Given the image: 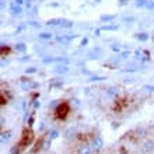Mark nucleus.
<instances>
[{
    "instance_id": "3",
    "label": "nucleus",
    "mask_w": 154,
    "mask_h": 154,
    "mask_svg": "<svg viewBox=\"0 0 154 154\" xmlns=\"http://www.w3.org/2000/svg\"><path fill=\"white\" fill-rule=\"evenodd\" d=\"M142 151L144 154H151L154 151V140L151 139H147L146 142L142 144Z\"/></svg>"
},
{
    "instance_id": "14",
    "label": "nucleus",
    "mask_w": 154,
    "mask_h": 154,
    "mask_svg": "<svg viewBox=\"0 0 154 154\" xmlns=\"http://www.w3.org/2000/svg\"><path fill=\"white\" fill-rule=\"evenodd\" d=\"M137 38H139V39H143V41H144V39H147V35H146V34H139Z\"/></svg>"
},
{
    "instance_id": "1",
    "label": "nucleus",
    "mask_w": 154,
    "mask_h": 154,
    "mask_svg": "<svg viewBox=\"0 0 154 154\" xmlns=\"http://www.w3.org/2000/svg\"><path fill=\"white\" fill-rule=\"evenodd\" d=\"M90 146L93 147L94 151H100L104 147V140L101 139V136H94L90 142Z\"/></svg>"
},
{
    "instance_id": "4",
    "label": "nucleus",
    "mask_w": 154,
    "mask_h": 154,
    "mask_svg": "<svg viewBox=\"0 0 154 154\" xmlns=\"http://www.w3.org/2000/svg\"><path fill=\"white\" fill-rule=\"evenodd\" d=\"M67 114H69V106H67V104H62V105H59L56 108V116L57 118H62V119H63Z\"/></svg>"
},
{
    "instance_id": "18",
    "label": "nucleus",
    "mask_w": 154,
    "mask_h": 154,
    "mask_svg": "<svg viewBox=\"0 0 154 154\" xmlns=\"http://www.w3.org/2000/svg\"><path fill=\"white\" fill-rule=\"evenodd\" d=\"M16 3H17V4H18V6H20V4H21V3H23V0H16Z\"/></svg>"
},
{
    "instance_id": "8",
    "label": "nucleus",
    "mask_w": 154,
    "mask_h": 154,
    "mask_svg": "<svg viewBox=\"0 0 154 154\" xmlns=\"http://www.w3.org/2000/svg\"><path fill=\"white\" fill-rule=\"evenodd\" d=\"M108 94H109V95H118V94H119V91H118V88L112 87V88L108 90Z\"/></svg>"
},
{
    "instance_id": "10",
    "label": "nucleus",
    "mask_w": 154,
    "mask_h": 154,
    "mask_svg": "<svg viewBox=\"0 0 154 154\" xmlns=\"http://www.w3.org/2000/svg\"><path fill=\"white\" fill-rule=\"evenodd\" d=\"M70 39H72V37H57L59 42H69Z\"/></svg>"
},
{
    "instance_id": "16",
    "label": "nucleus",
    "mask_w": 154,
    "mask_h": 154,
    "mask_svg": "<svg viewBox=\"0 0 154 154\" xmlns=\"http://www.w3.org/2000/svg\"><path fill=\"white\" fill-rule=\"evenodd\" d=\"M87 42H88V39H87V38H83V41H81V45H87Z\"/></svg>"
},
{
    "instance_id": "7",
    "label": "nucleus",
    "mask_w": 154,
    "mask_h": 154,
    "mask_svg": "<svg viewBox=\"0 0 154 154\" xmlns=\"http://www.w3.org/2000/svg\"><path fill=\"white\" fill-rule=\"evenodd\" d=\"M146 8H147V10H154V2L147 0V2H146Z\"/></svg>"
},
{
    "instance_id": "15",
    "label": "nucleus",
    "mask_w": 154,
    "mask_h": 154,
    "mask_svg": "<svg viewBox=\"0 0 154 154\" xmlns=\"http://www.w3.org/2000/svg\"><path fill=\"white\" fill-rule=\"evenodd\" d=\"M41 38H51V34H39Z\"/></svg>"
},
{
    "instance_id": "9",
    "label": "nucleus",
    "mask_w": 154,
    "mask_h": 154,
    "mask_svg": "<svg viewBox=\"0 0 154 154\" xmlns=\"http://www.w3.org/2000/svg\"><path fill=\"white\" fill-rule=\"evenodd\" d=\"M11 8H13V13H14V14H20V13H21V7H20V6H14V4H13Z\"/></svg>"
},
{
    "instance_id": "17",
    "label": "nucleus",
    "mask_w": 154,
    "mask_h": 154,
    "mask_svg": "<svg viewBox=\"0 0 154 154\" xmlns=\"http://www.w3.org/2000/svg\"><path fill=\"white\" fill-rule=\"evenodd\" d=\"M32 72H35V69H28L27 70V73H32Z\"/></svg>"
},
{
    "instance_id": "5",
    "label": "nucleus",
    "mask_w": 154,
    "mask_h": 154,
    "mask_svg": "<svg viewBox=\"0 0 154 154\" xmlns=\"http://www.w3.org/2000/svg\"><path fill=\"white\" fill-rule=\"evenodd\" d=\"M57 136H59V132L57 130H51L48 134V139H51V140H53V139H56Z\"/></svg>"
},
{
    "instance_id": "19",
    "label": "nucleus",
    "mask_w": 154,
    "mask_h": 154,
    "mask_svg": "<svg viewBox=\"0 0 154 154\" xmlns=\"http://www.w3.org/2000/svg\"><path fill=\"white\" fill-rule=\"evenodd\" d=\"M25 154H31V153H25Z\"/></svg>"
},
{
    "instance_id": "11",
    "label": "nucleus",
    "mask_w": 154,
    "mask_h": 154,
    "mask_svg": "<svg viewBox=\"0 0 154 154\" xmlns=\"http://www.w3.org/2000/svg\"><path fill=\"white\" fill-rule=\"evenodd\" d=\"M146 2H147V0H136V6H137V7L146 6Z\"/></svg>"
},
{
    "instance_id": "6",
    "label": "nucleus",
    "mask_w": 154,
    "mask_h": 154,
    "mask_svg": "<svg viewBox=\"0 0 154 154\" xmlns=\"http://www.w3.org/2000/svg\"><path fill=\"white\" fill-rule=\"evenodd\" d=\"M10 136H11L10 132H3V133H2V143H4V140L8 142V140H10Z\"/></svg>"
},
{
    "instance_id": "2",
    "label": "nucleus",
    "mask_w": 154,
    "mask_h": 154,
    "mask_svg": "<svg viewBox=\"0 0 154 154\" xmlns=\"http://www.w3.org/2000/svg\"><path fill=\"white\" fill-rule=\"evenodd\" d=\"M93 147L90 146V143H80L76 149V154H93Z\"/></svg>"
},
{
    "instance_id": "13",
    "label": "nucleus",
    "mask_w": 154,
    "mask_h": 154,
    "mask_svg": "<svg viewBox=\"0 0 154 154\" xmlns=\"http://www.w3.org/2000/svg\"><path fill=\"white\" fill-rule=\"evenodd\" d=\"M16 49H17V51H24V49H25V45L24 44H18L16 46Z\"/></svg>"
},
{
    "instance_id": "12",
    "label": "nucleus",
    "mask_w": 154,
    "mask_h": 154,
    "mask_svg": "<svg viewBox=\"0 0 154 154\" xmlns=\"http://www.w3.org/2000/svg\"><path fill=\"white\" fill-rule=\"evenodd\" d=\"M60 21L62 20H51V21H48V24L49 25H57V24H62Z\"/></svg>"
}]
</instances>
